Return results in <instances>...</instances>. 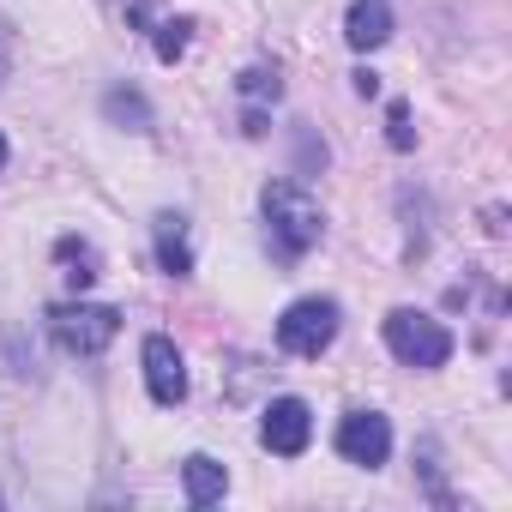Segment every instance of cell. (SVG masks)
Listing matches in <instances>:
<instances>
[{
  "label": "cell",
  "instance_id": "obj_17",
  "mask_svg": "<svg viewBox=\"0 0 512 512\" xmlns=\"http://www.w3.org/2000/svg\"><path fill=\"white\" fill-rule=\"evenodd\" d=\"M0 169H7V139H0Z\"/></svg>",
  "mask_w": 512,
  "mask_h": 512
},
{
  "label": "cell",
  "instance_id": "obj_9",
  "mask_svg": "<svg viewBox=\"0 0 512 512\" xmlns=\"http://www.w3.org/2000/svg\"><path fill=\"white\" fill-rule=\"evenodd\" d=\"M157 266H163L169 278H187V272H193L187 217H175V211H163V217H157Z\"/></svg>",
  "mask_w": 512,
  "mask_h": 512
},
{
  "label": "cell",
  "instance_id": "obj_1",
  "mask_svg": "<svg viewBox=\"0 0 512 512\" xmlns=\"http://www.w3.org/2000/svg\"><path fill=\"white\" fill-rule=\"evenodd\" d=\"M260 205H266V229H272L278 260H302V253L320 241V229H326L320 205H314L296 181H272V187L260 193Z\"/></svg>",
  "mask_w": 512,
  "mask_h": 512
},
{
  "label": "cell",
  "instance_id": "obj_14",
  "mask_svg": "<svg viewBox=\"0 0 512 512\" xmlns=\"http://www.w3.org/2000/svg\"><path fill=\"white\" fill-rule=\"evenodd\" d=\"M386 139H392L398 151L416 145V133H410V109H404V103H392V115H386Z\"/></svg>",
  "mask_w": 512,
  "mask_h": 512
},
{
  "label": "cell",
  "instance_id": "obj_15",
  "mask_svg": "<svg viewBox=\"0 0 512 512\" xmlns=\"http://www.w3.org/2000/svg\"><path fill=\"white\" fill-rule=\"evenodd\" d=\"M241 91H247V97H278V73L253 67V73H241Z\"/></svg>",
  "mask_w": 512,
  "mask_h": 512
},
{
  "label": "cell",
  "instance_id": "obj_3",
  "mask_svg": "<svg viewBox=\"0 0 512 512\" xmlns=\"http://www.w3.org/2000/svg\"><path fill=\"white\" fill-rule=\"evenodd\" d=\"M386 350L404 362V368H440L452 356V332L416 308H392L386 314Z\"/></svg>",
  "mask_w": 512,
  "mask_h": 512
},
{
  "label": "cell",
  "instance_id": "obj_12",
  "mask_svg": "<svg viewBox=\"0 0 512 512\" xmlns=\"http://www.w3.org/2000/svg\"><path fill=\"white\" fill-rule=\"evenodd\" d=\"M187 37H193V19H163V25L151 31L157 61H181V55H187Z\"/></svg>",
  "mask_w": 512,
  "mask_h": 512
},
{
  "label": "cell",
  "instance_id": "obj_16",
  "mask_svg": "<svg viewBox=\"0 0 512 512\" xmlns=\"http://www.w3.org/2000/svg\"><path fill=\"white\" fill-rule=\"evenodd\" d=\"M0 85H7V49H0Z\"/></svg>",
  "mask_w": 512,
  "mask_h": 512
},
{
  "label": "cell",
  "instance_id": "obj_11",
  "mask_svg": "<svg viewBox=\"0 0 512 512\" xmlns=\"http://www.w3.org/2000/svg\"><path fill=\"white\" fill-rule=\"evenodd\" d=\"M55 260L67 266V284H73V290L97 284V247H91V241H79V235H61V241H55Z\"/></svg>",
  "mask_w": 512,
  "mask_h": 512
},
{
  "label": "cell",
  "instance_id": "obj_6",
  "mask_svg": "<svg viewBox=\"0 0 512 512\" xmlns=\"http://www.w3.org/2000/svg\"><path fill=\"white\" fill-rule=\"evenodd\" d=\"M260 440H266L278 458L308 452V440H314V416H308V404H302V398H278V404L266 410V422H260Z\"/></svg>",
  "mask_w": 512,
  "mask_h": 512
},
{
  "label": "cell",
  "instance_id": "obj_2",
  "mask_svg": "<svg viewBox=\"0 0 512 512\" xmlns=\"http://www.w3.org/2000/svg\"><path fill=\"white\" fill-rule=\"evenodd\" d=\"M49 332L67 356H103L121 332V314L115 308H97V302H55L49 308Z\"/></svg>",
  "mask_w": 512,
  "mask_h": 512
},
{
  "label": "cell",
  "instance_id": "obj_4",
  "mask_svg": "<svg viewBox=\"0 0 512 512\" xmlns=\"http://www.w3.org/2000/svg\"><path fill=\"white\" fill-rule=\"evenodd\" d=\"M332 338H338V302H326V296L290 302L284 320H278V344L290 356H302V362H320L332 350Z\"/></svg>",
  "mask_w": 512,
  "mask_h": 512
},
{
  "label": "cell",
  "instance_id": "obj_8",
  "mask_svg": "<svg viewBox=\"0 0 512 512\" xmlns=\"http://www.w3.org/2000/svg\"><path fill=\"white\" fill-rule=\"evenodd\" d=\"M344 37H350V49H380L392 37V7H386V0H350Z\"/></svg>",
  "mask_w": 512,
  "mask_h": 512
},
{
  "label": "cell",
  "instance_id": "obj_7",
  "mask_svg": "<svg viewBox=\"0 0 512 512\" xmlns=\"http://www.w3.org/2000/svg\"><path fill=\"white\" fill-rule=\"evenodd\" d=\"M145 386H151V398H157V404H181V398H187L181 350H175L163 332H151V338H145Z\"/></svg>",
  "mask_w": 512,
  "mask_h": 512
},
{
  "label": "cell",
  "instance_id": "obj_5",
  "mask_svg": "<svg viewBox=\"0 0 512 512\" xmlns=\"http://www.w3.org/2000/svg\"><path fill=\"white\" fill-rule=\"evenodd\" d=\"M338 452L350 458V464H386V452H392V422L380 416V410H350L344 422H338Z\"/></svg>",
  "mask_w": 512,
  "mask_h": 512
},
{
  "label": "cell",
  "instance_id": "obj_13",
  "mask_svg": "<svg viewBox=\"0 0 512 512\" xmlns=\"http://www.w3.org/2000/svg\"><path fill=\"white\" fill-rule=\"evenodd\" d=\"M103 109H109V121H127L133 133H145V127H151V109H145V97H133V91H109V97H103Z\"/></svg>",
  "mask_w": 512,
  "mask_h": 512
},
{
  "label": "cell",
  "instance_id": "obj_10",
  "mask_svg": "<svg viewBox=\"0 0 512 512\" xmlns=\"http://www.w3.org/2000/svg\"><path fill=\"white\" fill-rule=\"evenodd\" d=\"M181 482H187V500H193V506H217V500H223V488H229V470H223L217 458L193 452V458L181 464Z\"/></svg>",
  "mask_w": 512,
  "mask_h": 512
}]
</instances>
